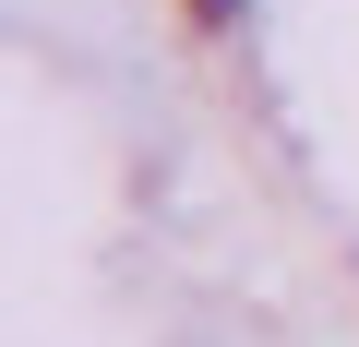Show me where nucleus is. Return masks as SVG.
Segmentation results:
<instances>
[{
  "mask_svg": "<svg viewBox=\"0 0 359 347\" xmlns=\"http://www.w3.org/2000/svg\"><path fill=\"white\" fill-rule=\"evenodd\" d=\"M192 13H204V25H216V36H228V25H240V0H192Z\"/></svg>",
  "mask_w": 359,
  "mask_h": 347,
  "instance_id": "1",
  "label": "nucleus"
}]
</instances>
